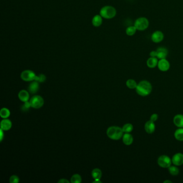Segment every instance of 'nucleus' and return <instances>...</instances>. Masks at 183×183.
Masks as SVG:
<instances>
[{"label":"nucleus","instance_id":"obj_19","mask_svg":"<svg viewBox=\"0 0 183 183\" xmlns=\"http://www.w3.org/2000/svg\"><path fill=\"white\" fill-rule=\"evenodd\" d=\"M103 22V17L100 15H96L93 17L92 19L93 25L95 27H99L101 26Z\"/></svg>","mask_w":183,"mask_h":183},{"label":"nucleus","instance_id":"obj_33","mask_svg":"<svg viewBox=\"0 0 183 183\" xmlns=\"http://www.w3.org/2000/svg\"><path fill=\"white\" fill-rule=\"evenodd\" d=\"M93 183H101V181H100V179H95V181H93Z\"/></svg>","mask_w":183,"mask_h":183},{"label":"nucleus","instance_id":"obj_24","mask_svg":"<svg viewBox=\"0 0 183 183\" xmlns=\"http://www.w3.org/2000/svg\"><path fill=\"white\" fill-rule=\"evenodd\" d=\"M126 86H127L128 88L131 89H135L136 86H137V85H138V83L133 79H128L126 81Z\"/></svg>","mask_w":183,"mask_h":183},{"label":"nucleus","instance_id":"obj_32","mask_svg":"<svg viewBox=\"0 0 183 183\" xmlns=\"http://www.w3.org/2000/svg\"><path fill=\"white\" fill-rule=\"evenodd\" d=\"M58 183H69V181H68V180H67L66 179H60L59 181H58Z\"/></svg>","mask_w":183,"mask_h":183},{"label":"nucleus","instance_id":"obj_20","mask_svg":"<svg viewBox=\"0 0 183 183\" xmlns=\"http://www.w3.org/2000/svg\"><path fill=\"white\" fill-rule=\"evenodd\" d=\"M174 136L176 139L180 141H183V127L178 128L174 133Z\"/></svg>","mask_w":183,"mask_h":183},{"label":"nucleus","instance_id":"obj_15","mask_svg":"<svg viewBox=\"0 0 183 183\" xmlns=\"http://www.w3.org/2000/svg\"><path fill=\"white\" fill-rule=\"evenodd\" d=\"M133 137L130 133H125L123 136V142L126 146H130L133 142Z\"/></svg>","mask_w":183,"mask_h":183},{"label":"nucleus","instance_id":"obj_5","mask_svg":"<svg viewBox=\"0 0 183 183\" xmlns=\"http://www.w3.org/2000/svg\"><path fill=\"white\" fill-rule=\"evenodd\" d=\"M157 163L160 167L163 168H168L172 164V160L168 156L163 155L157 159Z\"/></svg>","mask_w":183,"mask_h":183},{"label":"nucleus","instance_id":"obj_22","mask_svg":"<svg viewBox=\"0 0 183 183\" xmlns=\"http://www.w3.org/2000/svg\"><path fill=\"white\" fill-rule=\"evenodd\" d=\"M168 170L169 172L172 176H177V175L179 174V170L178 169V168L177 167L176 165H171L170 167H169L168 168Z\"/></svg>","mask_w":183,"mask_h":183},{"label":"nucleus","instance_id":"obj_6","mask_svg":"<svg viewBox=\"0 0 183 183\" xmlns=\"http://www.w3.org/2000/svg\"><path fill=\"white\" fill-rule=\"evenodd\" d=\"M30 103L31 107L34 109H39L43 106L44 101L43 97L39 95H35L30 99Z\"/></svg>","mask_w":183,"mask_h":183},{"label":"nucleus","instance_id":"obj_23","mask_svg":"<svg viewBox=\"0 0 183 183\" xmlns=\"http://www.w3.org/2000/svg\"><path fill=\"white\" fill-rule=\"evenodd\" d=\"M123 133H130L132 132L133 130V126L130 123H127L125 124L122 128Z\"/></svg>","mask_w":183,"mask_h":183},{"label":"nucleus","instance_id":"obj_25","mask_svg":"<svg viewBox=\"0 0 183 183\" xmlns=\"http://www.w3.org/2000/svg\"><path fill=\"white\" fill-rule=\"evenodd\" d=\"M136 31H137V29H136L134 25L130 26L127 27V29L126 30V33L128 36H133L135 35Z\"/></svg>","mask_w":183,"mask_h":183},{"label":"nucleus","instance_id":"obj_26","mask_svg":"<svg viewBox=\"0 0 183 183\" xmlns=\"http://www.w3.org/2000/svg\"><path fill=\"white\" fill-rule=\"evenodd\" d=\"M10 115V112L6 108H2L0 111V116L3 119H6Z\"/></svg>","mask_w":183,"mask_h":183},{"label":"nucleus","instance_id":"obj_7","mask_svg":"<svg viewBox=\"0 0 183 183\" xmlns=\"http://www.w3.org/2000/svg\"><path fill=\"white\" fill-rule=\"evenodd\" d=\"M21 77L24 81L30 82L35 80L36 75L32 70H26L21 73Z\"/></svg>","mask_w":183,"mask_h":183},{"label":"nucleus","instance_id":"obj_3","mask_svg":"<svg viewBox=\"0 0 183 183\" xmlns=\"http://www.w3.org/2000/svg\"><path fill=\"white\" fill-rule=\"evenodd\" d=\"M117 14V10L115 8L111 6H103L100 10V15L105 19H112L114 18Z\"/></svg>","mask_w":183,"mask_h":183},{"label":"nucleus","instance_id":"obj_29","mask_svg":"<svg viewBox=\"0 0 183 183\" xmlns=\"http://www.w3.org/2000/svg\"><path fill=\"white\" fill-rule=\"evenodd\" d=\"M10 183H19V177L16 175H12L9 179Z\"/></svg>","mask_w":183,"mask_h":183},{"label":"nucleus","instance_id":"obj_18","mask_svg":"<svg viewBox=\"0 0 183 183\" xmlns=\"http://www.w3.org/2000/svg\"><path fill=\"white\" fill-rule=\"evenodd\" d=\"M29 97H30L29 93L27 91L22 90L19 91V98L22 102H27L29 101Z\"/></svg>","mask_w":183,"mask_h":183},{"label":"nucleus","instance_id":"obj_9","mask_svg":"<svg viewBox=\"0 0 183 183\" xmlns=\"http://www.w3.org/2000/svg\"><path fill=\"white\" fill-rule=\"evenodd\" d=\"M164 38V35L161 31H155L152 33L151 39L155 43H159L162 41Z\"/></svg>","mask_w":183,"mask_h":183},{"label":"nucleus","instance_id":"obj_8","mask_svg":"<svg viewBox=\"0 0 183 183\" xmlns=\"http://www.w3.org/2000/svg\"><path fill=\"white\" fill-rule=\"evenodd\" d=\"M157 67L159 70L162 72H167L169 70L170 67V64L168 60L165 59H160L158 62Z\"/></svg>","mask_w":183,"mask_h":183},{"label":"nucleus","instance_id":"obj_27","mask_svg":"<svg viewBox=\"0 0 183 183\" xmlns=\"http://www.w3.org/2000/svg\"><path fill=\"white\" fill-rule=\"evenodd\" d=\"M82 181V178L78 174H75L71 178V183H81Z\"/></svg>","mask_w":183,"mask_h":183},{"label":"nucleus","instance_id":"obj_1","mask_svg":"<svg viewBox=\"0 0 183 183\" xmlns=\"http://www.w3.org/2000/svg\"><path fill=\"white\" fill-rule=\"evenodd\" d=\"M152 85L148 81L142 80L138 83L135 88L136 92L141 96H147L152 91Z\"/></svg>","mask_w":183,"mask_h":183},{"label":"nucleus","instance_id":"obj_28","mask_svg":"<svg viewBox=\"0 0 183 183\" xmlns=\"http://www.w3.org/2000/svg\"><path fill=\"white\" fill-rule=\"evenodd\" d=\"M46 76L44 74H40L38 76H36L35 78V81L38 82H44L46 80Z\"/></svg>","mask_w":183,"mask_h":183},{"label":"nucleus","instance_id":"obj_34","mask_svg":"<svg viewBox=\"0 0 183 183\" xmlns=\"http://www.w3.org/2000/svg\"><path fill=\"white\" fill-rule=\"evenodd\" d=\"M172 183V181H168V180H167V181H164V183Z\"/></svg>","mask_w":183,"mask_h":183},{"label":"nucleus","instance_id":"obj_10","mask_svg":"<svg viewBox=\"0 0 183 183\" xmlns=\"http://www.w3.org/2000/svg\"><path fill=\"white\" fill-rule=\"evenodd\" d=\"M172 163L176 166L183 164V154L181 152L175 154L172 158Z\"/></svg>","mask_w":183,"mask_h":183},{"label":"nucleus","instance_id":"obj_16","mask_svg":"<svg viewBox=\"0 0 183 183\" xmlns=\"http://www.w3.org/2000/svg\"><path fill=\"white\" fill-rule=\"evenodd\" d=\"M158 59L156 57H151L147 60V66H148L149 68H154L157 66L158 64Z\"/></svg>","mask_w":183,"mask_h":183},{"label":"nucleus","instance_id":"obj_21","mask_svg":"<svg viewBox=\"0 0 183 183\" xmlns=\"http://www.w3.org/2000/svg\"><path fill=\"white\" fill-rule=\"evenodd\" d=\"M92 177L94 179H100L102 176V171L99 169L96 168L94 169L92 171L91 173Z\"/></svg>","mask_w":183,"mask_h":183},{"label":"nucleus","instance_id":"obj_14","mask_svg":"<svg viewBox=\"0 0 183 183\" xmlns=\"http://www.w3.org/2000/svg\"><path fill=\"white\" fill-rule=\"evenodd\" d=\"M12 126V123L8 119H4L1 122V130L8 131Z\"/></svg>","mask_w":183,"mask_h":183},{"label":"nucleus","instance_id":"obj_12","mask_svg":"<svg viewBox=\"0 0 183 183\" xmlns=\"http://www.w3.org/2000/svg\"><path fill=\"white\" fill-rule=\"evenodd\" d=\"M157 54V58L158 59H165L168 54V51L166 48L163 47L159 48L156 50Z\"/></svg>","mask_w":183,"mask_h":183},{"label":"nucleus","instance_id":"obj_2","mask_svg":"<svg viewBox=\"0 0 183 183\" xmlns=\"http://www.w3.org/2000/svg\"><path fill=\"white\" fill-rule=\"evenodd\" d=\"M123 132L122 128L118 126H111L106 131L107 136L112 140H118L123 138Z\"/></svg>","mask_w":183,"mask_h":183},{"label":"nucleus","instance_id":"obj_4","mask_svg":"<svg viewBox=\"0 0 183 183\" xmlns=\"http://www.w3.org/2000/svg\"><path fill=\"white\" fill-rule=\"evenodd\" d=\"M149 25V22L146 17H140L136 19L134 22V25L139 31H144L146 30Z\"/></svg>","mask_w":183,"mask_h":183},{"label":"nucleus","instance_id":"obj_11","mask_svg":"<svg viewBox=\"0 0 183 183\" xmlns=\"http://www.w3.org/2000/svg\"><path fill=\"white\" fill-rule=\"evenodd\" d=\"M155 122H152L151 120H149L144 125V130L148 134H152L155 131L156 126L154 123Z\"/></svg>","mask_w":183,"mask_h":183},{"label":"nucleus","instance_id":"obj_17","mask_svg":"<svg viewBox=\"0 0 183 183\" xmlns=\"http://www.w3.org/2000/svg\"><path fill=\"white\" fill-rule=\"evenodd\" d=\"M39 88V85L38 82L36 81H34L33 82L31 83L30 85H29L28 87V90L30 93L31 94H35L38 91Z\"/></svg>","mask_w":183,"mask_h":183},{"label":"nucleus","instance_id":"obj_31","mask_svg":"<svg viewBox=\"0 0 183 183\" xmlns=\"http://www.w3.org/2000/svg\"><path fill=\"white\" fill-rule=\"evenodd\" d=\"M150 56L151 57H156L157 58L156 51H152L150 53Z\"/></svg>","mask_w":183,"mask_h":183},{"label":"nucleus","instance_id":"obj_13","mask_svg":"<svg viewBox=\"0 0 183 183\" xmlns=\"http://www.w3.org/2000/svg\"><path fill=\"white\" fill-rule=\"evenodd\" d=\"M173 123L178 128L183 127V115L178 114L175 115L173 119Z\"/></svg>","mask_w":183,"mask_h":183},{"label":"nucleus","instance_id":"obj_30","mask_svg":"<svg viewBox=\"0 0 183 183\" xmlns=\"http://www.w3.org/2000/svg\"><path fill=\"white\" fill-rule=\"evenodd\" d=\"M158 118H159V115L157 113H153L150 116V120L153 122H155L157 121V120L158 119Z\"/></svg>","mask_w":183,"mask_h":183}]
</instances>
